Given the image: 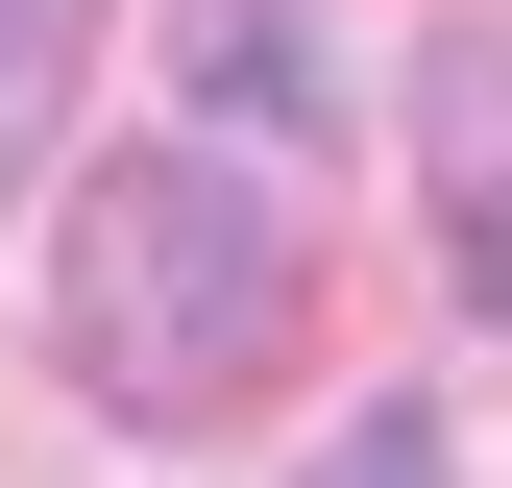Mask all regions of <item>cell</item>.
Segmentation results:
<instances>
[{
    "instance_id": "3957f363",
    "label": "cell",
    "mask_w": 512,
    "mask_h": 488,
    "mask_svg": "<svg viewBox=\"0 0 512 488\" xmlns=\"http://www.w3.org/2000/svg\"><path fill=\"white\" fill-rule=\"evenodd\" d=\"M196 98L244 122V147H342V74H317L293 0H220V25H196Z\"/></svg>"
},
{
    "instance_id": "7a4b0ae2",
    "label": "cell",
    "mask_w": 512,
    "mask_h": 488,
    "mask_svg": "<svg viewBox=\"0 0 512 488\" xmlns=\"http://www.w3.org/2000/svg\"><path fill=\"white\" fill-rule=\"evenodd\" d=\"M439 244H464V293L512 318V25L439 49Z\"/></svg>"
},
{
    "instance_id": "6da1fadb",
    "label": "cell",
    "mask_w": 512,
    "mask_h": 488,
    "mask_svg": "<svg viewBox=\"0 0 512 488\" xmlns=\"http://www.w3.org/2000/svg\"><path fill=\"white\" fill-rule=\"evenodd\" d=\"M293 318H317V244L244 147H122L49 244V342L98 415H244L293 366Z\"/></svg>"
},
{
    "instance_id": "277c9868",
    "label": "cell",
    "mask_w": 512,
    "mask_h": 488,
    "mask_svg": "<svg viewBox=\"0 0 512 488\" xmlns=\"http://www.w3.org/2000/svg\"><path fill=\"white\" fill-rule=\"evenodd\" d=\"M74 49H98V0H0V171L49 147V98H74Z\"/></svg>"
}]
</instances>
